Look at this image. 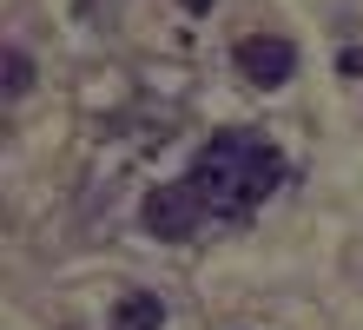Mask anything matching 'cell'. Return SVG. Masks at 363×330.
<instances>
[{
    "instance_id": "obj_4",
    "label": "cell",
    "mask_w": 363,
    "mask_h": 330,
    "mask_svg": "<svg viewBox=\"0 0 363 330\" xmlns=\"http://www.w3.org/2000/svg\"><path fill=\"white\" fill-rule=\"evenodd\" d=\"M159 324H165V304H159L152 291H133V297L113 311V330H159Z\"/></svg>"
},
{
    "instance_id": "obj_5",
    "label": "cell",
    "mask_w": 363,
    "mask_h": 330,
    "mask_svg": "<svg viewBox=\"0 0 363 330\" xmlns=\"http://www.w3.org/2000/svg\"><path fill=\"white\" fill-rule=\"evenodd\" d=\"M27 93H33V60L13 47L7 53V99H27Z\"/></svg>"
},
{
    "instance_id": "obj_2",
    "label": "cell",
    "mask_w": 363,
    "mask_h": 330,
    "mask_svg": "<svg viewBox=\"0 0 363 330\" xmlns=\"http://www.w3.org/2000/svg\"><path fill=\"white\" fill-rule=\"evenodd\" d=\"M211 205H205V198H199V185H159V192H145V231H152V238H165V245H179V238H191V231H199V218H205Z\"/></svg>"
},
{
    "instance_id": "obj_7",
    "label": "cell",
    "mask_w": 363,
    "mask_h": 330,
    "mask_svg": "<svg viewBox=\"0 0 363 330\" xmlns=\"http://www.w3.org/2000/svg\"><path fill=\"white\" fill-rule=\"evenodd\" d=\"M179 7H185V13H211V0H179Z\"/></svg>"
},
{
    "instance_id": "obj_3",
    "label": "cell",
    "mask_w": 363,
    "mask_h": 330,
    "mask_svg": "<svg viewBox=\"0 0 363 330\" xmlns=\"http://www.w3.org/2000/svg\"><path fill=\"white\" fill-rule=\"evenodd\" d=\"M238 73L271 93V86H284V79L297 73V47H291L284 33H251L245 47H238Z\"/></svg>"
},
{
    "instance_id": "obj_1",
    "label": "cell",
    "mask_w": 363,
    "mask_h": 330,
    "mask_svg": "<svg viewBox=\"0 0 363 330\" xmlns=\"http://www.w3.org/2000/svg\"><path fill=\"white\" fill-rule=\"evenodd\" d=\"M277 179H284V159H277V145L264 139V132H218V139L199 145V159H191V185H199V198L218 218H245L258 211L264 198L277 192Z\"/></svg>"
},
{
    "instance_id": "obj_6",
    "label": "cell",
    "mask_w": 363,
    "mask_h": 330,
    "mask_svg": "<svg viewBox=\"0 0 363 330\" xmlns=\"http://www.w3.org/2000/svg\"><path fill=\"white\" fill-rule=\"evenodd\" d=\"M337 73H344V79H363V47H344V53H337Z\"/></svg>"
}]
</instances>
